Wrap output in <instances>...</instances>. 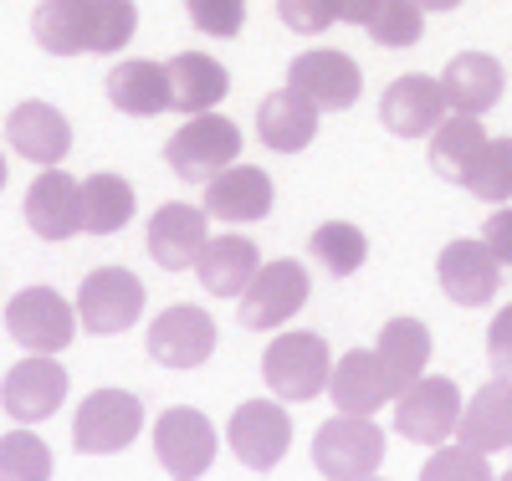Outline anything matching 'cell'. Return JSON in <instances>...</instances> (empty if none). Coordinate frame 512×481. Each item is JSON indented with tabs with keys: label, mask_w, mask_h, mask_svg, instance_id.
<instances>
[{
	"label": "cell",
	"mask_w": 512,
	"mask_h": 481,
	"mask_svg": "<svg viewBox=\"0 0 512 481\" xmlns=\"http://www.w3.org/2000/svg\"><path fill=\"white\" fill-rule=\"evenodd\" d=\"M384 461V430L369 415H338L313 435V466L328 481H364Z\"/></svg>",
	"instance_id": "277c9868"
},
{
	"label": "cell",
	"mask_w": 512,
	"mask_h": 481,
	"mask_svg": "<svg viewBox=\"0 0 512 481\" xmlns=\"http://www.w3.org/2000/svg\"><path fill=\"white\" fill-rule=\"evenodd\" d=\"M134 31H139V6L134 0H98V57H108V52H123L128 41H134Z\"/></svg>",
	"instance_id": "d590c367"
},
{
	"label": "cell",
	"mask_w": 512,
	"mask_h": 481,
	"mask_svg": "<svg viewBox=\"0 0 512 481\" xmlns=\"http://www.w3.org/2000/svg\"><path fill=\"white\" fill-rule=\"evenodd\" d=\"M6 174H11V169H6V154H0V190H6Z\"/></svg>",
	"instance_id": "7bdbcfd3"
},
{
	"label": "cell",
	"mask_w": 512,
	"mask_h": 481,
	"mask_svg": "<svg viewBox=\"0 0 512 481\" xmlns=\"http://www.w3.org/2000/svg\"><path fill=\"white\" fill-rule=\"evenodd\" d=\"M169 72V108L175 113H210L226 93H231V72L216 62V57H205V52H180V57H169L164 62Z\"/></svg>",
	"instance_id": "484cf974"
},
{
	"label": "cell",
	"mask_w": 512,
	"mask_h": 481,
	"mask_svg": "<svg viewBox=\"0 0 512 481\" xmlns=\"http://www.w3.org/2000/svg\"><path fill=\"white\" fill-rule=\"evenodd\" d=\"M461 389L456 379H441V374H420L405 395H395V430L415 446H446L456 425H461Z\"/></svg>",
	"instance_id": "5b68a950"
},
{
	"label": "cell",
	"mask_w": 512,
	"mask_h": 481,
	"mask_svg": "<svg viewBox=\"0 0 512 481\" xmlns=\"http://www.w3.org/2000/svg\"><path fill=\"white\" fill-rule=\"evenodd\" d=\"M262 379L277 400L287 405H303L318 400L328 379H333V354H328V338L323 333H282L267 343L262 354Z\"/></svg>",
	"instance_id": "6da1fadb"
},
{
	"label": "cell",
	"mask_w": 512,
	"mask_h": 481,
	"mask_svg": "<svg viewBox=\"0 0 512 481\" xmlns=\"http://www.w3.org/2000/svg\"><path fill=\"white\" fill-rule=\"evenodd\" d=\"M374 354H379L384 374H390L395 395H405V389L425 374V364H431V328L420 318H390L374 338Z\"/></svg>",
	"instance_id": "4316f807"
},
{
	"label": "cell",
	"mask_w": 512,
	"mask_h": 481,
	"mask_svg": "<svg viewBox=\"0 0 512 481\" xmlns=\"http://www.w3.org/2000/svg\"><path fill=\"white\" fill-rule=\"evenodd\" d=\"M461 190H472L487 205H507L512 200V139H487V149L477 154Z\"/></svg>",
	"instance_id": "d6a6232c"
},
{
	"label": "cell",
	"mask_w": 512,
	"mask_h": 481,
	"mask_svg": "<svg viewBox=\"0 0 512 481\" xmlns=\"http://www.w3.org/2000/svg\"><path fill=\"white\" fill-rule=\"evenodd\" d=\"M277 16L297 36H323L338 21V0H277Z\"/></svg>",
	"instance_id": "74e56055"
},
{
	"label": "cell",
	"mask_w": 512,
	"mask_h": 481,
	"mask_svg": "<svg viewBox=\"0 0 512 481\" xmlns=\"http://www.w3.org/2000/svg\"><path fill=\"white\" fill-rule=\"evenodd\" d=\"M241 159V128L231 118H221L216 108L210 113H190L164 144V164L190 185H205L210 174H221Z\"/></svg>",
	"instance_id": "7a4b0ae2"
},
{
	"label": "cell",
	"mask_w": 512,
	"mask_h": 481,
	"mask_svg": "<svg viewBox=\"0 0 512 481\" xmlns=\"http://www.w3.org/2000/svg\"><path fill=\"white\" fill-rule=\"evenodd\" d=\"M420 481H492V466L482 451L456 441V446H436V456L420 466Z\"/></svg>",
	"instance_id": "e575fe53"
},
{
	"label": "cell",
	"mask_w": 512,
	"mask_h": 481,
	"mask_svg": "<svg viewBox=\"0 0 512 481\" xmlns=\"http://www.w3.org/2000/svg\"><path fill=\"white\" fill-rule=\"evenodd\" d=\"M26 226L41 236V241H67L82 231V185L72 180L67 169H47V174H36L31 190H26Z\"/></svg>",
	"instance_id": "ac0fdd59"
},
{
	"label": "cell",
	"mask_w": 512,
	"mask_h": 481,
	"mask_svg": "<svg viewBox=\"0 0 512 481\" xmlns=\"http://www.w3.org/2000/svg\"><path fill=\"white\" fill-rule=\"evenodd\" d=\"M487 359H492V374H502V379H512V302L492 318V328H487Z\"/></svg>",
	"instance_id": "f35d334b"
},
{
	"label": "cell",
	"mask_w": 512,
	"mask_h": 481,
	"mask_svg": "<svg viewBox=\"0 0 512 481\" xmlns=\"http://www.w3.org/2000/svg\"><path fill=\"white\" fill-rule=\"evenodd\" d=\"M446 113L451 108H446L441 77H425V72L395 77L390 87H384V98H379V118H384V128H390L395 139H431Z\"/></svg>",
	"instance_id": "4fadbf2b"
},
{
	"label": "cell",
	"mask_w": 512,
	"mask_h": 481,
	"mask_svg": "<svg viewBox=\"0 0 512 481\" xmlns=\"http://www.w3.org/2000/svg\"><path fill=\"white\" fill-rule=\"evenodd\" d=\"M497 481H512V471H502V476H497Z\"/></svg>",
	"instance_id": "ee69618b"
},
{
	"label": "cell",
	"mask_w": 512,
	"mask_h": 481,
	"mask_svg": "<svg viewBox=\"0 0 512 481\" xmlns=\"http://www.w3.org/2000/svg\"><path fill=\"white\" fill-rule=\"evenodd\" d=\"M262 272V251H256V241L246 236H210L200 261H195V277L210 297H241L251 287V277Z\"/></svg>",
	"instance_id": "d4e9b609"
},
{
	"label": "cell",
	"mask_w": 512,
	"mask_h": 481,
	"mask_svg": "<svg viewBox=\"0 0 512 481\" xmlns=\"http://www.w3.org/2000/svg\"><path fill=\"white\" fill-rule=\"evenodd\" d=\"M144 430V405L128 389H93L88 400L77 405L72 420V446L82 456H113L123 446H134Z\"/></svg>",
	"instance_id": "8992f818"
},
{
	"label": "cell",
	"mask_w": 512,
	"mask_h": 481,
	"mask_svg": "<svg viewBox=\"0 0 512 481\" xmlns=\"http://www.w3.org/2000/svg\"><path fill=\"white\" fill-rule=\"evenodd\" d=\"M456 435L472 451L492 456V451H512V379H487L472 400L461 410V425Z\"/></svg>",
	"instance_id": "cb8c5ba5"
},
{
	"label": "cell",
	"mask_w": 512,
	"mask_h": 481,
	"mask_svg": "<svg viewBox=\"0 0 512 481\" xmlns=\"http://www.w3.org/2000/svg\"><path fill=\"white\" fill-rule=\"evenodd\" d=\"M308 256L318 261L328 277H354L364 261H369V241H364V231L349 226V221H328V226L313 231Z\"/></svg>",
	"instance_id": "4dcf8cb0"
},
{
	"label": "cell",
	"mask_w": 512,
	"mask_h": 481,
	"mask_svg": "<svg viewBox=\"0 0 512 481\" xmlns=\"http://www.w3.org/2000/svg\"><path fill=\"white\" fill-rule=\"evenodd\" d=\"M415 6H420L425 16H431V11H456V6H461V0H415Z\"/></svg>",
	"instance_id": "b9f144b4"
},
{
	"label": "cell",
	"mask_w": 512,
	"mask_h": 481,
	"mask_svg": "<svg viewBox=\"0 0 512 481\" xmlns=\"http://www.w3.org/2000/svg\"><path fill=\"white\" fill-rule=\"evenodd\" d=\"M144 318V282L128 272V267H98L82 277L77 287V323L98 333V338H113L123 328H134Z\"/></svg>",
	"instance_id": "ba28073f"
},
{
	"label": "cell",
	"mask_w": 512,
	"mask_h": 481,
	"mask_svg": "<svg viewBox=\"0 0 512 481\" xmlns=\"http://www.w3.org/2000/svg\"><path fill=\"white\" fill-rule=\"evenodd\" d=\"M436 282L456 308H482L502 287V261L492 256V246L482 236H461L451 246H441L436 256Z\"/></svg>",
	"instance_id": "8fae6325"
},
{
	"label": "cell",
	"mask_w": 512,
	"mask_h": 481,
	"mask_svg": "<svg viewBox=\"0 0 512 481\" xmlns=\"http://www.w3.org/2000/svg\"><path fill=\"white\" fill-rule=\"evenodd\" d=\"M328 395L338 405V415H374L395 400V384L384 374L374 348H354V354L333 359V379H328Z\"/></svg>",
	"instance_id": "7402d4cb"
},
{
	"label": "cell",
	"mask_w": 512,
	"mask_h": 481,
	"mask_svg": "<svg viewBox=\"0 0 512 481\" xmlns=\"http://www.w3.org/2000/svg\"><path fill=\"white\" fill-rule=\"evenodd\" d=\"M154 456L175 481H200L216 461V425L190 405L164 410L154 420Z\"/></svg>",
	"instance_id": "9c48e42d"
},
{
	"label": "cell",
	"mask_w": 512,
	"mask_h": 481,
	"mask_svg": "<svg viewBox=\"0 0 512 481\" xmlns=\"http://www.w3.org/2000/svg\"><path fill=\"white\" fill-rule=\"evenodd\" d=\"M6 328L26 354H62L77 338V308L57 287H21L6 302Z\"/></svg>",
	"instance_id": "52a82bcc"
},
{
	"label": "cell",
	"mask_w": 512,
	"mask_h": 481,
	"mask_svg": "<svg viewBox=\"0 0 512 481\" xmlns=\"http://www.w3.org/2000/svg\"><path fill=\"white\" fill-rule=\"evenodd\" d=\"M6 144H11L21 159L52 169V164H62L67 149H72V123H67L62 108L31 98V103H16V108H11V118H6Z\"/></svg>",
	"instance_id": "d6986e66"
},
{
	"label": "cell",
	"mask_w": 512,
	"mask_h": 481,
	"mask_svg": "<svg viewBox=\"0 0 512 481\" xmlns=\"http://www.w3.org/2000/svg\"><path fill=\"white\" fill-rule=\"evenodd\" d=\"M441 87H446V108H451V113L482 118V113H492V108L502 103L507 72H502V62L487 57V52H456V57L446 62V72H441Z\"/></svg>",
	"instance_id": "603a6c76"
},
{
	"label": "cell",
	"mask_w": 512,
	"mask_h": 481,
	"mask_svg": "<svg viewBox=\"0 0 512 481\" xmlns=\"http://www.w3.org/2000/svg\"><path fill=\"white\" fill-rule=\"evenodd\" d=\"M482 241L492 246V256L502 267H512V205H497L487 221H482Z\"/></svg>",
	"instance_id": "ab89813d"
},
{
	"label": "cell",
	"mask_w": 512,
	"mask_h": 481,
	"mask_svg": "<svg viewBox=\"0 0 512 481\" xmlns=\"http://www.w3.org/2000/svg\"><path fill=\"white\" fill-rule=\"evenodd\" d=\"M313 282H308V267L303 261H262V272L251 277V287L236 297V318L241 328L251 333H272L282 328L292 313H303V302H308Z\"/></svg>",
	"instance_id": "3957f363"
},
{
	"label": "cell",
	"mask_w": 512,
	"mask_h": 481,
	"mask_svg": "<svg viewBox=\"0 0 512 481\" xmlns=\"http://www.w3.org/2000/svg\"><path fill=\"white\" fill-rule=\"evenodd\" d=\"M0 481H52V446L31 425L0 435Z\"/></svg>",
	"instance_id": "1f68e13d"
},
{
	"label": "cell",
	"mask_w": 512,
	"mask_h": 481,
	"mask_svg": "<svg viewBox=\"0 0 512 481\" xmlns=\"http://www.w3.org/2000/svg\"><path fill=\"white\" fill-rule=\"evenodd\" d=\"M364 481H379V476H364Z\"/></svg>",
	"instance_id": "f6af8a7d"
},
{
	"label": "cell",
	"mask_w": 512,
	"mask_h": 481,
	"mask_svg": "<svg viewBox=\"0 0 512 481\" xmlns=\"http://www.w3.org/2000/svg\"><path fill=\"white\" fill-rule=\"evenodd\" d=\"M210 241V215L205 205H185V200H169L149 215V256L154 267L164 272H190L200 251Z\"/></svg>",
	"instance_id": "e0dca14e"
},
{
	"label": "cell",
	"mask_w": 512,
	"mask_h": 481,
	"mask_svg": "<svg viewBox=\"0 0 512 481\" xmlns=\"http://www.w3.org/2000/svg\"><path fill=\"white\" fill-rule=\"evenodd\" d=\"M216 318L205 308H190V302H175L149 323V359L164 369H200L210 354H216Z\"/></svg>",
	"instance_id": "30bf717a"
},
{
	"label": "cell",
	"mask_w": 512,
	"mask_h": 481,
	"mask_svg": "<svg viewBox=\"0 0 512 481\" xmlns=\"http://www.w3.org/2000/svg\"><path fill=\"white\" fill-rule=\"evenodd\" d=\"M318 118H323V108L287 82L277 93H267L262 108H256V139L277 154H303L318 134Z\"/></svg>",
	"instance_id": "44dd1931"
},
{
	"label": "cell",
	"mask_w": 512,
	"mask_h": 481,
	"mask_svg": "<svg viewBox=\"0 0 512 481\" xmlns=\"http://www.w3.org/2000/svg\"><path fill=\"white\" fill-rule=\"evenodd\" d=\"M374 6H379V0H338V21H349V26H364Z\"/></svg>",
	"instance_id": "60d3db41"
},
{
	"label": "cell",
	"mask_w": 512,
	"mask_h": 481,
	"mask_svg": "<svg viewBox=\"0 0 512 481\" xmlns=\"http://www.w3.org/2000/svg\"><path fill=\"white\" fill-rule=\"evenodd\" d=\"M487 149V128L482 118L472 113H446L431 134V169L441 174L446 185H466V174H472L477 154Z\"/></svg>",
	"instance_id": "f1b7e54d"
},
{
	"label": "cell",
	"mask_w": 512,
	"mask_h": 481,
	"mask_svg": "<svg viewBox=\"0 0 512 481\" xmlns=\"http://www.w3.org/2000/svg\"><path fill=\"white\" fill-rule=\"evenodd\" d=\"M272 174L256 169V164H231L221 174L205 180V215L210 221H226V226H251V221H267L272 215Z\"/></svg>",
	"instance_id": "5bb4252c"
},
{
	"label": "cell",
	"mask_w": 512,
	"mask_h": 481,
	"mask_svg": "<svg viewBox=\"0 0 512 481\" xmlns=\"http://www.w3.org/2000/svg\"><path fill=\"white\" fill-rule=\"evenodd\" d=\"M364 31L379 41V47H415V41L425 36V11L415 6V0H379V6L369 11Z\"/></svg>",
	"instance_id": "836d02e7"
},
{
	"label": "cell",
	"mask_w": 512,
	"mask_h": 481,
	"mask_svg": "<svg viewBox=\"0 0 512 481\" xmlns=\"http://www.w3.org/2000/svg\"><path fill=\"white\" fill-rule=\"evenodd\" d=\"M31 36L52 57H88L98 47V0H41Z\"/></svg>",
	"instance_id": "ffe728a7"
},
{
	"label": "cell",
	"mask_w": 512,
	"mask_h": 481,
	"mask_svg": "<svg viewBox=\"0 0 512 481\" xmlns=\"http://www.w3.org/2000/svg\"><path fill=\"white\" fill-rule=\"evenodd\" d=\"M287 82H292L303 98H313L323 113H344V108H354L359 93H364V72H359V62H354L349 52H333V47L292 57Z\"/></svg>",
	"instance_id": "9a60e30c"
},
{
	"label": "cell",
	"mask_w": 512,
	"mask_h": 481,
	"mask_svg": "<svg viewBox=\"0 0 512 481\" xmlns=\"http://www.w3.org/2000/svg\"><path fill=\"white\" fill-rule=\"evenodd\" d=\"M226 441H231L236 461H246L251 471H272L292 446V420L277 400H246V405H236V415L226 425Z\"/></svg>",
	"instance_id": "2e32d148"
},
{
	"label": "cell",
	"mask_w": 512,
	"mask_h": 481,
	"mask_svg": "<svg viewBox=\"0 0 512 481\" xmlns=\"http://www.w3.org/2000/svg\"><path fill=\"white\" fill-rule=\"evenodd\" d=\"M67 400V369L57 364V354H26L6 384H0V405H6L11 420L36 425V420H52Z\"/></svg>",
	"instance_id": "7c38bea8"
},
{
	"label": "cell",
	"mask_w": 512,
	"mask_h": 481,
	"mask_svg": "<svg viewBox=\"0 0 512 481\" xmlns=\"http://www.w3.org/2000/svg\"><path fill=\"white\" fill-rule=\"evenodd\" d=\"M185 11H190V26L205 31V36H241L246 26V0H185Z\"/></svg>",
	"instance_id": "8d00e7d4"
},
{
	"label": "cell",
	"mask_w": 512,
	"mask_h": 481,
	"mask_svg": "<svg viewBox=\"0 0 512 481\" xmlns=\"http://www.w3.org/2000/svg\"><path fill=\"white\" fill-rule=\"evenodd\" d=\"M108 103L128 118H154L169 108V72L159 62H144V57H128L108 72Z\"/></svg>",
	"instance_id": "83f0119b"
},
{
	"label": "cell",
	"mask_w": 512,
	"mask_h": 481,
	"mask_svg": "<svg viewBox=\"0 0 512 481\" xmlns=\"http://www.w3.org/2000/svg\"><path fill=\"white\" fill-rule=\"evenodd\" d=\"M134 185L123 180V174H88L82 180V231L88 236H113L134 221Z\"/></svg>",
	"instance_id": "f546056e"
}]
</instances>
